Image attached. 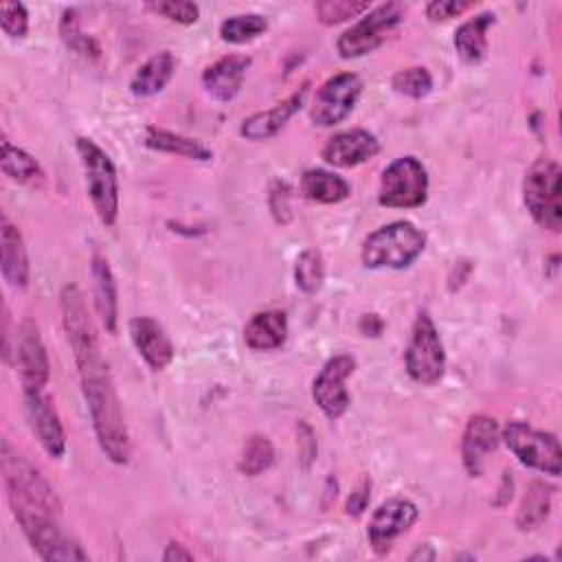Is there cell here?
I'll return each instance as SVG.
<instances>
[{
  "label": "cell",
  "instance_id": "9a60e30c",
  "mask_svg": "<svg viewBox=\"0 0 562 562\" xmlns=\"http://www.w3.org/2000/svg\"><path fill=\"white\" fill-rule=\"evenodd\" d=\"M24 411L29 426L46 454L59 459L66 452V432L50 400L42 393H24Z\"/></svg>",
  "mask_w": 562,
  "mask_h": 562
},
{
  "label": "cell",
  "instance_id": "d6a6232c",
  "mask_svg": "<svg viewBox=\"0 0 562 562\" xmlns=\"http://www.w3.org/2000/svg\"><path fill=\"white\" fill-rule=\"evenodd\" d=\"M391 88L397 94H404V97H411V99H422L432 90V77L424 66L402 68L393 75Z\"/></svg>",
  "mask_w": 562,
  "mask_h": 562
},
{
  "label": "cell",
  "instance_id": "6da1fadb",
  "mask_svg": "<svg viewBox=\"0 0 562 562\" xmlns=\"http://www.w3.org/2000/svg\"><path fill=\"white\" fill-rule=\"evenodd\" d=\"M59 299L61 323L77 362L81 391L90 411L99 448L112 463L125 465L132 457V441L108 362L101 353L94 325L88 316L83 294L77 285L70 283L64 285Z\"/></svg>",
  "mask_w": 562,
  "mask_h": 562
},
{
  "label": "cell",
  "instance_id": "9c48e42d",
  "mask_svg": "<svg viewBox=\"0 0 562 562\" xmlns=\"http://www.w3.org/2000/svg\"><path fill=\"white\" fill-rule=\"evenodd\" d=\"M404 13L406 11L400 2H386L369 9L367 15H362L338 37L336 48L340 57L353 59L375 50L389 37V33L404 20Z\"/></svg>",
  "mask_w": 562,
  "mask_h": 562
},
{
  "label": "cell",
  "instance_id": "484cf974",
  "mask_svg": "<svg viewBox=\"0 0 562 562\" xmlns=\"http://www.w3.org/2000/svg\"><path fill=\"white\" fill-rule=\"evenodd\" d=\"M145 145L149 149L176 154V156L191 158V160H211L213 158V151L206 145H202L200 140L169 132V130H160V127H147Z\"/></svg>",
  "mask_w": 562,
  "mask_h": 562
},
{
  "label": "cell",
  "instance_id": "ffe728a7",
  "mask_svg": "<svg viewBox=\"0 0 562 562\" xmlns=\"http://www.w3.org/2000/svg\"><path fill=\"white\" fill-rule=\"evenodd\" d=\"M90 277H92V294H94V307L99 314L101 325L108 334L116 331L119 321V299H116V281L110 270L108 259L101 252L92 255L90 261Z\"/></svg>",
  "mask_w": 562,
  "mask_h": 562
},
{
  "label": "cell",
  "instance_id": "e0dca14e",
  "mask_svg": "<svg viewBox=\"0 0 562 562\" xmlns=\"http://www.w3.org/2000/svg\"><path fill=\"white\" fill-rule=\"evenodd\" d=\"M307 88L310 83L305 81L299 90H294L288 99L274 103L272 108L268 110H261L248 119H244L241 127H239V134L248 140H268L272 136H277L285 123L301 110V105L305 103V97H307Z\"/></svg>",
  "mask_w": 562,
  "mask_h": 562
},
{
  "label": "cell",
  "instance_id": "ab89813d",
  "mask_svg": "<svg viewBox=\"0 0 562 562\" xmlns=\"http://www.w3.org/2000/svg\"><path fill=\"white\" fill-rule=\"evenodd\" d=\"M162 560L165 562H178V560H193V553L189 549H184V544L180 542H169L167 549L162 551Z\"/></svg>",
  "mask_w": 562,
  "mask_h": 562
},
{
  "label": "cell",
  "instance_id": "83f0119b",
  "mask_svg": "<svg viewBox=\"0 0 562 562\" xmlns=\"http://www.w3.org/2000/svg\"><path fill=\"white\" fill-rule=\"evenodd\" d=\"M551 496H553V487L542 483V481H531L522 494V501L518 505V514H516V525L522 531H531L538 529L551 509Z\"/></svg>",
  "mask_w": 562,
  "mask_h": 562
},
{
  "label": "cell",
  "instance_id": "f546056e",
  "mask_svg": "<svg viewBox=\"0 0 562 562\" xmlns=\"http://www.w3.org/2000/svg\"><path fill=\"white\" fill-rule=\"evenodd\" d=\"M268 29V20L259 13H241L220 24V37L228 44H246Z\"/></svg>",
  "mask_w": 562,
  "mask_h": 562
},
{
  "label": "cell",
  "instance_id": "8fae6325",
  "mask_svg": "<svg viewBox=\"0 0 562 562\" xmlns=\"http://www.w3.org/2000/svg\"><path fill=\"white\" fill-rule=\"evenodd\" d=\"M356 360L347 353L329 358L312 384V397L325 417L338 419L349 408V393L345 380L353 373Z\"/></svg>",
  "mask_w": 562,
  "mask_h": 562
},
{
  "label": "cell",
  "instance_id": "52a82bcc",
  "mask_svg": "<svg viewBox=\"0 0 562 562\" xmlns=\"http://www.w3.org/2000/svg\"><path fill=\"white\" fill-rule=\"evenodd\" d=\"M428 173L415 156L395 158L380 178L378 202L389 209H415L426 202Z\"/></svg>",
  "mask_w": 562,
  "mask_h": 562
},
{
  "label": "cell",
  "instance_id": "44dd1931",
  "mask_svg": "<svg viewBox=\"0 0 562 562\" xmlns=\"http://www.w3.org/2000/svg\"><path fill=\"white\" fill-rule=\"evenodd\" d=\"M0 248H2V277L13 288H26L29 285V255L22 239V233L15 224L9 222L7 215H2L0 222Z\"/></svg>",
  "mask_w": 562,
  "mask_h": 562
},
{
  "label": "cell",
  "instance_id": "5b68a950",
  "mask_svg": "<svg viewBox=\"0 0 562 562\" xmlns=\"http://www.w3.org/2000/svg\"><path fill=\"white\" fill-rule=\"evenodd\" d=\"M522 200L533 222L551 233L562 226L560 165L551 158H538L525 173Z\"/></svg>",
  "mask_w": 562,
  "mask_h": 562
},
{
  "label": "cell",
  "instance_id": "f1b7e54d",
  "mask_svg": "<svg viewBox=\"0 0 562 562\" xmlns=\"http://www.w3.org/2000/svg\"><path fill=\"white\" fill-rule=\"evenodd\" d=\"M274 463V448L266 435H250L244 443L239 457V472L246 476H257L266 472Z\"/></svg>",
  "mask_w": 562,
  "mask_h": 562
},
{
  "label": "cell",
  "instance_id": "4dcf8cb0",
  "mask_svg": "<svg viewBox=\"0 0 562 562\" xmlns=\"http://www.w3.org/2000/svg\"><path fill=\"white\" fill-rule=\"evenodd\" d=\"M294 281H296V288L303 290L305 294H314L321 290L325 281V263L318 250L307 248L296 257Z\"/></svg>",
  "mask_w": 562,
  "mask_h": 562
},
{
  "label": "cell",
  "instance_id": "d4e9b609",
  "mask_svg": "<svg viewBox=\"0 0 562 562\" xmlns=\"http://www.w3.org/2000/svg\"><path fill=\"white\" fill-rule=\"evenodd\" d=\"M301 193L312 200V202H321V204H338L342 200L349 198L351 193V184L327 169H307L301 178Z\"/></svg>",
  "mask_w": 562,
  "mask_h": 562
},
{
  "label": "cell",
  "instance_id": "8d00e7d4",
  "mask_svg": "<svg viewBox=\"0 0 562 562\" xmlns=\"http://www.w3.org/2000/svg\"><path fill=\"white\" fill-rule=\"evenodd\" d=\"M472 7V2L468 0H432L426 4V15L432 22H443L450 18H457L459 13L468 11Z\"/></svg>",
  "mask_w": 562,
  "mask_h": 562
},
{
  "label": "cell",
  "instance_id": "ba28073f",
  "mask_svg": "<svg viewBox=\"0 0 562 562\" xmlns=\"http://www.w3.org/2000/svg\"><path fill=\"white\" fill-rule=\"evenodd\" d=\"M408 375L419 384H435L441 380L446 369V351L439 338V331L428 316V312H419L413 323L411 340L404 353Z\"/></svg>",
  "mask_w": 562,
  "mask_h": 562
},
{
  "label": "cell",
  "instance_id": "30bf717a",
  "mask_svg": "<svg viewBox=\"0 0 562 562\" xmlns=\"http://www.w3.org/2000/svg\"><path fill=\"white\" fill-rule=\"evenodd\" d=\"M362 92V81L353 72H338L329 77L314 94L310 119L318 127H331L342 123Z\"/></svg>",
  "mask_w": 562,
  "mask_h": 562
},
{
  "label": "cell",
  "instance_id": "7402d4cb",
  "mask_svg": "<svg viewBox=\"0 0 562 562\" xmlns=\"http://www.w3.org/2000/svg\"><path fill=\"white\" fill-rule=\"evenodd\" d=\"M288 318L281 310H263L250 316L244 327V340L255 351H272L285 342Z\"/></svg>",
  "mask_w": 562,
  "mask_h": 562
},
{
  "label": "cell",
  "instance_id": "836d02e7",
  "mask_svg": "<svg viewBox=\"0 0 562 562\" xmlns=\"http://www.w3.org/2000/svg\"><path fill=\"white\" fill-rule=\"evenodd\" d=\"M369 2H353V0H321L314 4V11L323 24H340L360 13L369 11Z\"/></svg>",
  "mask_w": 562,
  "mask_h": 562
},
{
  "label": "cell",
  "instance_id": "2e32d148",
  "mask_svg": "<svg viewBox=\"0 0 562 562\" xmlns=\"http://www.w3.org/2000/svg\"><path fill=\"white\" fill-rule=\"evenodd\" d=\"M380 151V140L375 134L362 127L345 130L334 134L321 149V156L327 165L334 167H356Z\"/></svg>",
  "mask_w": 562,
  "mask_h": 562
},
{
  "label": "cell",
  "instance_id": "7c38bea8",
  "mask_svg": "<svg viewBox=\"0 0 562 562\" xmlns=\"http://www.w3.org/2000/svg\"><path fill=\"white\" fill-rule=\"evenodd\" d=\"M15 358H18L24 393H42L50 375V364H48L46 347L40 336V327L31 316H26L18 327Z\"/></svg>",
  "mask_w": 562,
  "mask_h": 562
},
{
  "label": "cell",
  "instance_id": "5bb4252c",
  "mask_svg": "<svg viewBox=\"0 0 562 562\" xmlns=\"http://www.w3.org/2000/svg\"><path fill=\"white\" fill-rule=\"evenodd\" d=\"M498 443H501V428L494 417L490 415L470 417L461 439V457L470 476L483 474L485 461L498 448Z\"/></svg>",
  "mask_w": 562,
  "mask_h": 562
},
{
  "label": "cell",
  "instance_id": "277c9868",
  "mask_svg": "<svg viewBox=\"0 0 562 562\" xmlns=\"http://www.w3.org/2000/svg\"><path fill=\"white\" fill-rule=\"evenodd\" d=\"M77 154L86 173L90 202L105 226H112L119 215V178L110 156L90 138H77Z\"/></svg>",
  "mask_w": 562,
  "mask_h": 562
},
{
  "label": "cell",
  "instance_id": "d590c367",
  "mask_svg": "<svg viewBox=\"0 0 562 562\" xmlns=\"http://www.w3.org/2000/svg\"><path fill=\"white\" fill-rule=\"evenodd\" d=\"M0 26L9 37H24L29 31V13L22 2L0 4Z\"/></svg>",
  "mask_w": 562,
  "mask_h": 562
},
{
  "label": "cell",
  "instance_id": "4316f807",
  "mask_svg": "<svg viewBox=\"0 0 562 562\" xmlns=\"http://www.w3.org/2000/svg\"><path fill=\"white\" fill-rule=\"evenodd\" d=\"M2 173L9 176L11 180L29 187H42L46 182V173L42 165L26 154L24 149L11 145L7 138L2 140V158H0Z\"/></svg>",
  "mask_w": 562,
  "mask_h": 562
},
{
  "label": "cell",
  "instance_id": "f35d334b",
  "mask_svg": "<svg viewBox=\"0 0 562 562\" xmlns=\"http://www.w3.org/2000/svg\"><path fill=\"white\" fill-rule=\"evenodd\" d=\"M296 430H299V448H301L303 461H305V465H307V463L314 459V454H316L314 432H312V428H310L305 422H301V424L296 426Z\"/></svg>",
  "mask_w": 562,
  "mask_h": 562
},
{
  "label": "cell",
  "instance_id": "8992f818",
  "mask_svg": "<svg viewBox=\"0 0 562 562\" xmlns=\"http://www.w3.org/2000/svg\"><path fill=\"white\" fill-rule=\"evenodd\" d=\"M501 441H505V446L522 465L551 476L560 474L562 450L553 432L538 430L525 422H509L501 430Z\"/></svg>",
  "mask_w": 562,
  "mask_h": 562
},
{
  "label": "cell",
  "instance_id": "3957f363",
  "mask_svg": "<svg viewBox=\"0 0 562 562\" xmlns=\"http://www.w3.org/2000/svg\"><path fill=\"white\" fill-rule=\"evenodd\" d=\"M426 237L424 233L406 220H397L380 226L371 235H367L360 259L367 268H406L411 266L424 250Z\"/></svg>",
  "mask_w": 562,
  "mask_h": 562
},
{
  "label": "cell",
  "instance_id": "e575fe53",
  "mask_svg": "<svg viewBox=\"0 0 562 562\" xmlns=\"http://www.w3.org/2000/svg\"><path fill=\"white\" fill-rule=\"evenodd\" d=\"M147 9L178 24H193L200 18V9L187 0H165V2H147Z\"/></svg>",
  "mask_w": 562,
  "mask_h": 562
},
{
  "label": "cell",
  "instance_id": "cb8c5ba5",
  "mask_svg": "<svg viewBox=\"0 0 562 562\" xmlns=\"http://www.w3.org/2000/svg\"><path fill=\"white\" fill-rule=\"evenodd\" d=\"M494 24V13L485 11L474 18H468L454 31V48L459 57L468 64H476L487 53V29Z\"/></svg>",
  "mask_w": 562,
  "mask_h": 562
},
{
  "label": "cell",
  "instance_id": "74e56055",
  "mask_svg": "<svg viewBox=\"0 0 562 562\" xmlns=\"http://www.w3.org/2000/svg\"><path fill=\"white\" fill-rule=\"evenodd\" d=\"M369 498H371V481L369 479H362L353 492L349 494V501H347V516H353L358 518L360 514H364L367 505H369Z\"/></svg>",
  "mask_w": 562,
  "mask_h": 562
},
{
  "label": "cell",
  "instance_id": "603a6c76",
  "mask_svg": "<svg viewBox=\"0 0 562 562\" xmlns=\"http://www.w3.org/2000/svg\"><path fill=\"white\" fill-rule=\"evenodd\" d=\"M176 72V57L169 50H160L151 55L132 77L130 90L136 97H151L160 92Z\"/></svg>",
  "mask_w": 562,
  "mask_h": 562
},
{
  "label": "cell",
  "instance_id": "7a4b0ae2",
  "mask_svg": "<svg viewBox=\"0 0 562 562\" xmlns=\"http://www.w3.org/2000/svg\"><path fill=\"white\" fill-rule=\"evenodd\" d=\"M11 512L22 527L26 540L35 549V553L46 562H81L88 560V553L81 544L70 538L59 525V509H53L44 503L31 501L15 492H7Z\"/></svg>",
  "mask_w": 562,
  "mask_h": 562
},
{
  "label": "cell",
  "instance_id": "4fadbf2b",
  "mask_svg": "<svg viewBox=\"0 0 562 562\" xmlns=\"http://www.w3.org/2000/svg\"><path fill=\"white\" fill-rule=\"evenodd\" d=\"M415 520H417V507L408 498H391L382 503L373 512L367 529L371 549L378 555L389 553L393 547V540L404 531H408Z\"/></svg>",
  "mask_w": 562,
  "mask_h": 562
},
{
  "label": "cell",
  "instance_id": "ac0fdd59",
  "mask_svg": "<svg viewBox=\"0 0 562 562\" xmlns=\"http://www.w3.org/2000/svg\"><path fill=\"white\" fill-rule=\"evenodd\" d=\"M130 338L140 353V358L154 369L160 371L173 360V345L162 325L149 316H138L130 321Z\"/></svg>",
  "mask_w": 562,
  "mask_h": 562
},
{
  "label": "cell",
  "instance_id": "1f68e13d",
  "mask_svg": "<svg viewBox=\"0 0 562 562\" xmlns=\"http://www.w3.org/2000/svg\"><path fill=\"white\" fill-rule=\"evenodd\" d=\"M59 35H61L64 44H66L70 50H75L77 55H81V57H86V59H97L99 53H101L99 44H97L90 35H86V33L81 31L79 20H77V13H75L72 9L64 11L61 24H59Z\"/></svg>",
  "mask_w": 562,
  "mask_h": 562
},
{
  "label": "cell",
  "instance_id": "d6986e66",
  "mask_svg": "<svg viewBox=\"0 0 562 562\" xmlns=\"http://www.w3.org/2000/svg\"><path fill=\"white\" fill-rule=\"evenodd\" d=\"M250 66V57L246 55H226L211 64L202 72V83L206 92L217 101H231L241 90L246 70Z\"/></svg>",
  "mask_w": 562,
  "mask_h": 562
}]
</instances>
